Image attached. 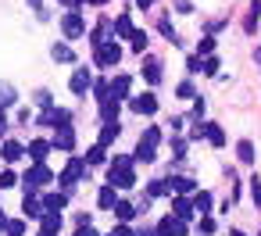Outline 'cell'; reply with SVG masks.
<instances>
[{"mask_svg": "<svg viewBox=\"0 0 261 236\" xmlns=\"http://www.w3.org/2000/svg\"><path fill=\"white\" fill-rule=\"evenodd\" d=\"M72 236H97V232H93V229H90V225H79V229H75V232H72Z\"/></svg>", "mask_w": 261, "mask_h": 236, "instance_id": "cell-45", "label": "cell"}, {"mask_svg": "<svg viewBox=\"0 0 261 236\" xmlns=\"http://www.w3.org/2000/svg\"><path fill=\"white\" fill-rule=\"evenodd\" d=\"M211 50H215V40H211V36H204V40H200V54H204V58H211Z\"/></svg>", "mask_w": 261, "mask_h": 236, "instance_id": "cell-39", "label": "cell"}, {"mask_svg": "<svg viewBox=\"0 0 261 236\" xmlns=\"http://www.w3.org/2000/svg\"><path fill=\"white\" fill-rule=\"evenodd\" d=\"M143 75H147V83H161V61L158 58H147L143 61Z\"/></svg>", "mask_w": 261, "mask_h": 236, "instance_id": "cell-13", "label": "cell"}, {"mask_svg": "<svg viewBox=\"0 0 261 236\" xmlns=\"http://www.w3.org/2000/svg\"><path fill=\"white\" fill-rule=\"evenodd\" d=\"M43 232H58L61 229V211H43Z\"/></svg>", "mask_w": 261, "mask_h": 236, "instance_id": "cell-17", "label": "cell"}, {"mask_svg": "<svg viewBox=\"0 0 261 236\" xmlns=\"http://www.w3.org/2000/svg\"><path fill=\"white\" fill-rule=\"evenodd\" d=\"M40 236H58V232H43V229H40Z\"/></svg>", "mask_w": 261, "mask_h": 236, "instance_id": "cell-50", "label": "cell"}, {"mask_svg": "<svg viewBox=\"0 0 261 236\" xmlns=\"http://www.w3.org/2000/svg\"><path fill=\"white\" fill-rule=\"evenodd\" d=\"M68 122H72V115L61 111V108H50L47 115H40V125H58V129H65Z\"/></svg>", "mask_w": 261, "mask_h": 236, "instance_id": "cell-5", "label": "cell"}, {"mask_svg": "<svg viewBox=\"0 0 261 236\" xmlns=\"http://www.w3.org/2000/svg\"><path fill=\"white\" fill-rule=\"evenodd\" d=\"M257 18H261V0H254V4H250V15H247L243 29H247V33H254V29H257Z\"/></svg>", "mask_w": 261, "mask_h": 236, "instance_id": "cell-21", "label": "cell"}, {"mask_svg": "<svg viewBox=\"0 0 261 236\" xmlns=\"http://www.w3.org/2000/svg\"><path fill=\"white\" fill-rule=\"evenodd\" d=\"M0 229H4V211H0Z\"/></svg>", "mask_w": 261, "mask_h": 236, "instance_id": "cell-53", "label": "cell"}, {"mask_svg": "<svg viewBox=\"0 0 261 236\" xmlns=\"http://www.w3.org/2000/svg\"><path fill=\"white\" fill-rule=\"evenodd\" d=\"M54 147H58V150H72V147H75V133H72V125L58 129V136H54Z\"/></svg>", "mask_w": 261, "mask_h": 236, "instance_id": "cell-11", "label": "cell"}, {"mask_svg": "<svg viewBox=\"0 0 261 236\" xmlns=\"http://www.w3.org/2000/svg\"><path fill=\"white\" fill-rule=\"evenodd\" d=\"M47 150H50V143H47V140H33V143H29V158H33L36 165H43Z\"/></svg>", "mask_w": 261, "mask_h": 236, "instance_id": "cell-14", "label": "cell"}, {"mask_svg": "<svg viewBox=\"0 0 261 236\" xmlns=\"http://www.w3.org/2000/svg\"><path fill=\"white\" fill-rule=\"evenodd\" d=\"M204 136H207V140H211L215 147H222V143H225V133H222V129H218L215 122H207V125H204Z\"/></svg>", "mask_w": 261, "mask_h": 236, "instance_id": "cell-23", "label": "cell"}, {"mask_svg": "<svg viewBox=\"0 0 261 236\" xmlns=\"http://www.w3.org/2000/svg\"><path fill=\"white\" fill-rule=\"evenodd\" d=\"M158 140H161V129H154V125H150V129L143 133V143H150V147H158Z\"/></svg>", "mask_w": 261, "mask_h": 236, "instance_id": "cell-36", "label": "cell"}, {"mask_svg": "<svg viewBox=\"0 0 261 236\" xmlns=\"http://www.w3.org/2000/svg\"><path fill=\"white\" fill-rule=\"evenodd\" d=\"M193 211H200V215H207V211H211V193H204V190H200V193L193 197Z\"/></svg>", "mask_w": 261, "mask_h": 236, "instance_id": "cell-27", "label": "cell"}, {"mask_svg": "<svg viewBox=\"0 0 261 236\" xmlns=\"http://www.w3.org/2000/svg\"><path fill=\"white\" fill-rule=\"evenodd\" d=\"M168 186H172L175 193H193V179H186V175H175Z\"/></svg>", "mask_w": 261, "mask_h": 236, "instance_id": "cell-25", "label": "cell"}, {"mask_svg": "<svg viewBox=\"0 0 261 236\" xmlns=\"http://www.w3.org/2000/svg\"><path fill=\"white\" fill-rule=\"evenodd\" d=\"M18 179H15V172H0V190H11Z\"/></svg>", "mask_w": 261, "mask_h": 236, "instance_id": "cell-38", "label": "cell"}, {"mask_svg": "<svg viewBox=\"0 0 261 236\" xmlns=\"http://www.w3.org/2000/svg\"><path fill=\"white\" fill-rule=\"evenodd\" d=\"M115 33H118V36H133V22H129V15H118V18H115Z\"/></svg>", "mask_w": 261, "mask_h": 236, "instance_id": "cell-28", "label": "cell"}, {"mask_svg": "<svg viewBox=\"0 0 261 236\" xmlns=\"http://www.w3.org/2000/svg\"><path fill=\"white\" fill-rule=\"evenodd\" d=\"M172 211H175V218H182V222H186V218L193 215V204H190L186 197H175V200H172Z\"/></svg>", "mask_w": 261, "mask_h": 236, "instance_id": "cell-16", "label": "cell"}, {"mask_svg": "<svg viewBox=\"0 0 261 236\" xmlns=\"http://www.w3.org/2000/svg\"><path fill=\"white\" fill-rule=\"evenodd\" d=\"M129 86H133V79H129V75H115V79L108 83V93H111L115 100H122V97H129Z\"/></svg>", "mask_w": 261, "mask_h": 236, "instance_id": "cell-8", "label": "cell"}, {"mask_svg": "<svg viewBox=\"0 0 261 236\" xmlns=\"http://www.w3.org/2000/svg\"><path fill=\"white\" fill-rule=\"evenodd\" d=\"M129 40H133V50H140V54L147 50V33H140V29H133V36H129Z\"/></svg>", "mask_w": 261, "mask_h": 236, "instance_id": "cell-32", "label": "cell"}, {"mask_svg": "<svg viewBox=\"0 0 261 236\" xmlns=\"http://www.w3.org/2000/svg\"><path fill=\"white\" fill-rule=\"evenodd\" d=\"M50 179H54V175H50V168H47V165H36V168L25 175V186H29V190H36V186H47Z\"/></svg>", "mask_w": 261, "mask_h": 236, "instance_id": "cell-7", "label": "cell"}, {"mask_svg": "<svg viewBox=\"0 0 261 236\" xmlns=\"http://www.w3.org/2000/svg\"><path fill=\"white\" fill-rule=\"evenodd\" d=\"M108 179H111V186H118V190H129V186H136L133 158H115V161L108 165Z\"/></svg>", "mask_w": 261, "mask_h": 236, "instance_id": "cell-1", "label": "cell"}, {"mask_svg": "<svg viewBox=\"0 0 261 236\" xmlns=\"http://www.w3.org/2000/svg\"><path fill=\"white\" fill-rule=\"evenodd\" d=\"M0 154H4V161H18V158L25 154V147H22V143H15V140H8L4 147H0Z\"/></svg>", "mask_w": 261, "mask_h": 236, "instance_id": "cell-15", "label": "cell"}, {"mask_svg": "<svg viewBox=\"0 0 261 236\" xmlns=\"http://www.w3.org/2000/svg\"><path fill=\"white\" fill-rule=\"evenodd\" d=\"M182 232H186V222L175 218V215H168V218L158 222V236H182Z\"/></svg>", "mask_w": 261, "mask_h": 236, "instance_id": "cell-4", "label": "cell"}, {"mask_svg": "<svg viewBox=\"0 0 261 236\" xmlns=\"http://www.w3.org/2000/svg\"><path fill=\"white\" fill-rule=\"evenodd\" d=\"M86 161H90V165H100V161H104V147L97 143V147H93V150L86 154Z\"/></svg>", "mask_w": 261, "mask_h": 236, "instance_id": "cell-37", "label": "cell"}, {"mask_svg": "<svg viewBox=\"0 0 261 236\" xmlns=\"http://www.w3.org/2000/svg\"><path fill=\"white\" fill-rule=\"evenodd\" d=\"M154 158H158V154H154V147H150V143H143V140H140V143H136V161H143V165H150V161H154Z\"/></svg>", "mask_w": 261, "mask_h": 236, "instance_id": "cell-24", "label": "cell"}, {"mask_svg": "<svg viewBox=\"0 0 261 236\" xmlns=\"http://www.w3.org/2000/svg\"><path fill=\"white\" fill-rule=\"evenodd\" d=\"M86 4H93V8H104V4H108V0H86Z\"/></svg>", "mask_w": 261, "mask_h": 236, "instance_id": "cell-48", "label": "cell"}, {"mask_svg": "<svg viewBox=\"0 0 261 236\" xmlns=\"http://www.w3.org/2000/svg\"><path fill=\"white\" fill-rule=\"evenodd\" d=\"M175 93H179V97H193V86H190V83H179V90H175Z\"/></svg>", "mask_w": 261, "mask_h": 236, "instance_id": "cell-43", "label": "cell"}, {"mask_svg": "<svg viewBox=\"0 0 261 236\" xmlns=\"http://www.w3.org/2000/svg\"><path fill=\"white\" fill-rule=\"evenodd\" d=\"M83 168H86V161H83V158H72V161H68V168L61 172V182H65V186H75V182H79V175H83Z\"/></svg>", "mask_w": 261, "mask_h": 236, "instance_id": "cell-6", "label": "cell"}, {"mask_svg": "<svg viewBox=\"0 0 261 236\" xmlns=\"http://www.w3.org/2000/svg\"><path fill=\"white\" fill-rule=\"evenodd\" d=\"M118 61H122V47H118V43H100V47H97V65L111 68V65H118Z\"/></svg>", "mask_w": 261, "mask_h": 236, "instance_id": "cell-2", "label": "cell"}, {"mask_svg": "<svg viewBox=\"0 0 261 236\" xmlns=\"http://www.w3.org/2000/svg\"><path fill=\"white\" fill-rule=\"evenodd\" d=\"M61 29H65V36H68V40H79V36L86 33V25H83L79 11H68V15L61 18Z\"/></svg>", "mask_w": 261, "mask_h": 236, "instance_id": "cell-3", "label": "cell"}, {"mask_svg": "<svg viewBox=\"0 0 261 236\" xmlns=\"http://www.w3.org/2000/svg\"><path fill=\"white\" fill-rule=\"evenodd\" d=\"M254 58H257V68H261V50H257V54H254Z\"/></svg>", "mask_w": 261, "mask_h": 236, "instance_id": "cell-52", "label": "cell"}, {"mask_svg": "<svg viewBox=\"0 0 261 236\" xmlns=\"http://www.w3.org/2000/svg\"><path fill=\"white\" fill-rule=\"evenodd\" d=\"M118 140V122H104V129H100V147H108V143H115Z\"/></svg>", "mask_w": 261, "mask_h": 236, "instance_id": "cell-18", "label": "cell"}, {"mask_svg": "<svg viewBox=\"0 0 261 236\" xmlns=\"http://www.w3.org/2000/svg\"><path fill=\"white\" fill-rule=\"evenodd\" d=\"M97 204H100V207H115V204H118V200H115V186H104V190L97 193Z\"/></svg>", "mask_w": 261, "mask_h": 236, "instance_id": "cell-26", "label": "cell"}, {"mask_svg": "<svg viewBox=\"0 0 261 236\" xmlns=\"http://www.w3.org/2000/svg\"><path fill=\"white\" fill-rule=\"evenodd\" d=\"M11 104H15V86L0 83V108H11Z\"/></svg>", "mask_w": 261, "mask_h": 236, "instance_id": "cell-30", "label": "cell"}, {"mask_svg": "<svg viewBox=\"0 0 261 236\" xmlns=\"http://www.w3.org/2000/svg\"><path fill=\"white\" fill-rule=\"evenodd\" d=\"M250 182H254V186H250V193H254V204H261V179H257V175H254V179H250Z\"/></svg>", "mask_w": 261, "mask_h": 236, "instance_id": "cell-40", "label": "cell"}, {"mask_svg": "<svg viewBox=\"0 0 261 236\" xmlns=\"http://www.w3.org/2000/svg\"><path fill=\"white\" fill-rule=\"evenodd\" d=\"M65 204H68L65 193H50V197H43V211H61Z\"/></svg>", "mask_w": 261, "mask_h": 236, "instance_id": "cell-20", "label": "cell"}, {"mask_svg": "<svg viewBox=\"0 0 261 236\" xmlns=\"http://www.w3.org/2000/svg\"><path fill=\"white\" fill-rule=\"evenodd\" d=\"M90 86H93V75H90L86 68H79V72L72 75V93H79V97H83V93H86Z\"/></svg>", "mask_w": 261, "mask_h": 236, "instance_id": "cell-10", "label": "cell"}, {"mask_svg": "<svg viewBox=\"0 0 261 236\" xmlns=\"http://www.w3.org/2000/svg\"><path fill=\"white\" fill-rule=\"evenodd\" d=\"M165 193H172V186H168L165 179H154V182H150V197H165Z\"/></svg>", "mask_w": 261, "mask_h": 236, "instance_id": "cell-33", "label": "cell"}, {"mask_svg": "<svg viewBox=\"0 0 261 236\" xmlns=\"http://www.w3.org/2000/svg\"><path fill=\"white\" fill-rule=\"evenodd\" d=\"M22 211H25V218H43V200H36L33 193H25V200H22Z\"/></svg>", "mask_w": 261, "mask_h": 236, "instance_id": "cell-12", "label": "cell"}, {"mask_svg": "<svg viewBox=\"0 0 261 236\" xmlns=\"http://www.w3.org/2000/svg\"><path fill=\"white\" fill-rule=\"evenodd\" d=\"M108 236H136V232H133V229H129V225H118V229H111V232H108Z\"/></svg>", "mask_w": 261, "mask_h": 236, "instance_id": "cell-42", "label": "cell"}, {"mask_svg": "<svg viewBox=\"0 0 261 236\" xmlns=\"http://www.w3.org/2000/svg\"><path fill=\"white\" fill-rule=\"evenodd\" d=\"M200 72L204 75H218V58H204L200 61Z\"/></svg>", "mask_w": 261, "mask_h": 236, "instance_id": "cell-34", "label": "cell"}, {"mask_svg": "<svg viewBox=\"0 0 261 236\" xmlns=\"http://www.w3.org/2000/svg\"><path fill=\"white\" fill-rule=\"evenodd\" d=\"M236 158H240L243 165H250V161H254V143H250V140H240V143H236Z\"/></svg>", "mask_w": 261, "mask_h": 236, "instance_id": "cell-19", "label": "cell"}, {"mask_svg": "<svg viewBox=\"0 0 261 236\" xmlns=\"http://www.w3.org/2000/svg\"><path fill=\"white\" fill-rule=\"evenodd\" d=\"M136 4H140V8H150V4H154V0H136Z\"/></svg>", "mask_w": 261, "mask_h": 236, "instance_id": "cell-49", "label": "cell"}, {"mask_svg": "<svg viewBox=\"0 0 261 236\" xmlns=\"http://www.w3.org/2000/svg\"><path fill=\"white\" fill-rule=\"evenodd\" d=\"M229 236H243V232H240V229H232V232H229Z\"/></svg>", "mask_w": 261, "mask_h": 236, "instance_id": "cell-51", "label": "cell"}, {"mask_svg": "<svg viewBox=\"0 0 261 236\" xmlns=\"http://www.w3.org/2000/svg\"><path fill=\"white\" fill-rule=\"evenodd\" d=\"M4 229H8V236H22V232H25V222L15 218V222H4Z\"/></svg>", "mask_w": 261, "mask_h": 236, "instance_id": "cell-35", "label": "cell"}, {"mask_svg": "<svg viewBox=\"0 0 261 236\" xmlns=\"http://www.w3.org/2000/svg\"><path fill=\"white\" fill-rule=\"evenodd\" d=\"M36 100H40L43 108H50V93H47V90H40V93H36Z\"/></svg>", "mask_w": 261, "mask_h": 236, "instance_id": "cell-44", "label": "cell"}, {"mask_svg": "<svg viewBox=\"0 0 261 236\" xmlns=\"http://www.w3.org/2000/svg\"><path fill=\"white\" fill-rule=\"evenodd\" d=\"M50 54H54V61H72V58H75V54H72V47H65V43H54V50H50Z\"/></svg>", "mask_w": 261, "mask_h": 236, "instance_id": "cell-31", "label": "cell"}, {"mask_svg": "<svg viewBox=\"0 0 261 236\" xmlns=\"http://www.w3.org/2000/svg\"><path fill=\"white\" fill-rule=\"evenodd\" d=\"M100 115L104 122H118V100H100Z\"/></svg>", "mask_w": 261, "mask_h": 236, "instance_id": "cell-22", "label": "cell"}, {"mask_svg": "<svg viewBox=\"0 0 261 236\" xmlns=\"http://www.w3.org/2000/svg\"><path fill=\"white\" fill-rule=\"evenodd\" d=\"M4 129H8V118H4V111H0V136H4Z\"/></svg>", "mask_w": 261, "mask_h": 236, "instance_id": "cell-46", "label": "cell"}, {"mask_svg": "<svg viewBox=\"0 0 261 236\" xmlns=\"http://www.w3.org/2000/svg\"><path fill=\"white\" fill-rule=\"evenodd\" d=\"M115 215H118V218H122V222H129V218H133V215H136V207H133V204H129V200H118V204H115Z\"/></svg>", "mask_w": 261, "mask_h": 236, "instance_id": "cell-29", "label": "cell"}, {"mask_svg": "<svg viewBox=\"0 0 261 236\" xmlns=\"http://www.w3.org/2000/svg\"><path fill=\"white\" fill-rule=\"evenodd\" d=\"M61 4H65V8H79V4H83V0H61Z\"/></svg>", "mask_w": 261, "mask_h": 236, "instance_id": "cell-47", "label": "cell"}, {"mask_svg": "<svg viewBox=\"0 0 261 236\" xmlns=\"http://www.w3.org/2000/svg\"><path fill=\"white\" fill-rule=\"evenodd\" d=\"M200 232H215V218L204 215V218H200Z\"/></svg>", "mask_w": 261, "mask_h": 236, "instance_id": "cell-41", "label": "cell"}, {"mask_svg": "<svg viewBox=\"0 0 261 236\" xmlns=\"http://www.w3.org/2000/svg\"><path fill=\"white\" fill-rule=\"evenodd\" d=\"M133 111H136V115H154V111H158V100H154V93L133 97Z\"/></svg>", "mask_w": 261, "mask_h": 236, "instance_id": "cell-9", "label": "cell"}]
</instances>
